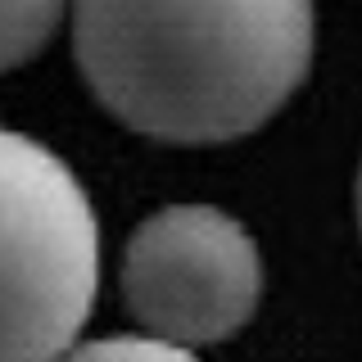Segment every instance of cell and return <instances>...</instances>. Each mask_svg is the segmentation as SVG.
I'll return each mask as SVG.
<instances>
[{"instance_id":"2","label":"cell","mask_w":362,"mask_h":362,"mask_svg":"<svg viewBox=\"0 0 362 362\" xmlns=\"http://www.w3.org/2000/svg\"><path fill=\"white\" fill-rule=\"evenodd\" d=\"M100 290V222L54 150L0 127V362H59Z\"/></svg>"},{"instance_id":"1","label":"cell","mask_w":362,"mask_h":362,"mask_svg":"<svg viewBox=\"0 0 362 362\" xmlns=\"http://www.w3.org/2000/svg\"><path fill=\"white\" fill-rule=\"evenodd\" d=\"M86 86L122 127L168 145L258 132L303 86L313 0H73Z\"/></svg>"},{"instance_id":"6","label":"cell","mask_w":362,"mask_h":362,"mask_svg":"<svg viewBox=\"0 0 362 362\" xmlns=\"http://www.w3.org/2000/svg\"><path fill=\"white\" fill-rule=\"evenodd\" d=\"M358 226H362V177H358Z\"/></svg>"},{"instance_id":"5","label":"cell","mask_w":362,"mask_h":362,"mask_svg":"<svg viewBox=\"0 0 362 362\" xmlns=\"http://www.w3.org/2000/svg\"><path fill=\"white\" fill-rule=\"evenodd\" d=\"M59 362H199V358L195 349L158 335H105V339L73 344Z\"/></svg>"},{"instance_id":"3","label":"cell","mask_w":362,"mask_h":362,"mask_svg":"<svg viewBox=\"0 0 362 362\" xmlns=\"http://www.w3.org/2000/svg\"><path fill=\"white\" fill-rule=\"evenodd\" d=\"M122 299L145 335L199 349L240 335L263 303V254L240 218L213 204H168L132 231Z\"/></svg>"},{"instance_id":"4","label":"cell","mask_w":362,"mask_h":362,"mask_svg":"<svg viewBox=\"0 0 362 362\" xmlns=\"http://www.w3.org/2000/svg\"><path fill=\"white\" fill-rule=\"evenodd\" d=\"M73 0H0V73L28 64L54 37Z\"/></svg>"}]
</instances>
